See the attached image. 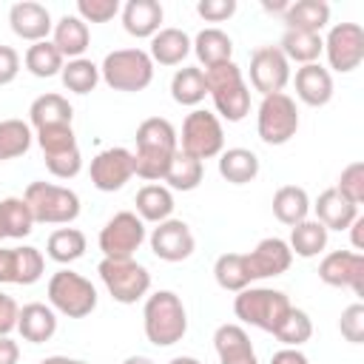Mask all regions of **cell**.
Masks as SVG:
<instances>
[{
    "label": "cell",
    "instance_id": "cell-1",
    "mask_svg": "<svg viewBox=\"0 0 364 364\" xmlns=\"http://www.w3.org/2000/svg\"><path fill=\"white\" fill-rule=\"evenodd\" d=\"M136 151L134 154V176L145 182L165 179V171L179 151V134L165 117H148L136 128Z\"/></svg>",
    "mask_w": 364,
    "mask_h": 364
},
{
    "label": "cell",
    "instance_id": "cell-2",
    "mask_svg": "<svg viewBox=\"0 0 364 364\" xmlns=\"http://www.w3.org/2000/svg\"><path fill=\"white\" fill-rule=\"evenodd\" d=\"M145 338L154 347H171L188 333V310L173 290H156L145 299L142 307Z\"/></svg>",
    "mask_w": 364,
    "mask_h": 364
},
{
    "label": "cell",
    "instance_id": "cell-3",
    "mask_svg": "<svg viewBox=\"0 0 364 364\" xmlns=\"http://www.w3.org/2000/svg\"><path fill=\"white\" fill-rule=\"evenodd\" d=\"M208 94L213 100V108L228 122H242L250 114V88L242 77V68L228 60L213 68H205Z\"/></svg>",
    "mask_w": 364,
    "mask_h": 364
},
{
    "label": "cell",
    "instance_id": "cell-4",
    "mask_svg": "<svg viewBox=\"0 0 364 364\" xmlns=\"http://www.w3.org/2000/svg\"><path fill=\"white\" fill-rule=\"evenodd\" d=\"M100 80L114 91H125V94L145 91L154 80V60L142 48L108 51L100 65Z\"/></svg>",
    "mask_w": 364,
    "mask_h": 364
},
{
    "label": "cell",
    "instance_id": "cell-5",
    "mask_svg": "<svg viewBox=\"0 0 364 364\" xmlns=\"http://www.w3.org/2000/svg\"><path fill=\"white\" fill-rule=\"evenodd\" d=\"M23 199L28 202L31 216L40 225H71L80 216V196L65 185L31 182Z\"/></svg>",
    "mask_w": 364,
    "mask_h": 364
},
{
    "label": "cell",
    "instance_id": "cell-6",
    "mask_svg": "<svg viewBox=\"0 0 364 364\" xmlns=\"http://www.w3.org/2000/svg\"><path fill=\"white\" fill-rule=\"evenodd\" d=\"M46 293H48L51 310L54 313H63L68 318H85L97 307V287L85 276H80V273H74L68 267L57 270L48 279Z\"/></svg>",
    "mask_w": 364,
    "mask_h": 364
},
{
    "label": "cell",
    "instance_id": "cell-7",
    "mask_svg": "<svg viewBox=\"0 0 364 364\" xmlns=\"http://www.w3.org/2000/svg\"><path fill=\"white\" fill-rule=\"evenodd\" d=\"M290 299L282 290L273 287H245L242 293H236L233 299V313L242 324L259 327L264 333H273L276 324L284 318V313L290 310Z\"/></svg>",
    "mask_w": 364,
    "mask_h": 364
},
{
    "label": "cell",
    "instance_id": "cell-8",
    "mask_svg": "<svg viewBox=\"0 0 364 364\" xmlns=\"http://www.w3.org/2000/svg\"><path fill=\"white\" fill-rule=\"evenodd\" d=\"M97 273L111 299L119 304H136L151 290V273L136 259H102Z\"/></svg>",
    "mask_w": 364,
    "mask_h": 364
},
{
    "label": "cell",
    "instance_id": "cell-9",
    "mask_svg": "<svg viewBox=\"0 0 364 364\" xmlns=\"http://www.w3.org/2000/svg\"><path fill=\"white\" fill-rule=\"evenodd\" d=\"M299 131V108L290 94H267L256 111V134L264 145H284Z\"/></svg>",
    "mask_w": 364,
    "mask_h": 364
},
{
    "label": "cell",
    "instance_id": "cell-10",
    "mask_svg": "<svg viewBox=\"0 0 364 364\" xmlns=\"http://www.w3.org/2000/svg\"><path fill=\"white\" fill-rule=\"evenodd\" d=\"M179 151L199 162L219 156L225 151V131H222L219 117L205 108H193L182 122Z\"/></svg>",
    "mask_w": 364,
    "mask_h": 364
},
{
    "label": "cell",
    "instance_id": "cell-11",
    "mask_svg": "<svg viewBox=\"0 0 364 364\" xmlns=\"http://www.w3.org/2000/svg\"><path fill=\"white\" fill-rule=\"evenodd\" d=\"M97 242L102 259H134V253L145 242V222L134 210H119L102 225Z\"/></svg>",
    "mask_w": 364,
    "mask_h": 364
},
{
    "label": "cell",
    "instance_id": "cell-12",
    "mask_svg": "<svg viewBox=\"0 0 364 364\" xmlns=\"http://www.w3.org/2000/svg\"><path fill=\"white\" fill-rule=\"evenodd\" d=\"M324 54L333 71H355L364 60V28L358 23H336L324 37Z\"/></svg>",
    "mask_w": 364,
    "mask_h": 364
},
{
    "label": "cell",
    "instance_id": "cell-13",
    "mask_svg": "<svg viewBox=\"0 0 364 364\" xmlns=\"http://www.w3.org/2000/svg\"><path fill=\"white\" fill-rule=\"evenodd\" d=\"M287 82H290V63L279 51V46H259L250 54V85L262 97H267V94H282Z\"/></svg>",
    "mask_w": 364,
    "mask_h": 364
},
{
    "label": "cell",
    "instance_id": "cell-14",
    "mask_svg": "<svg viewBox=\"0 0 364 364\" xmlns=\"http://www.w3.org/2000/svg\"><path fill=\"white\" fill-rule=\"evenodd\" d=\"M318 279L330 287H347L355 296H364V253L330 250L318 262Z\"/></svg>",
    "mask_w": 364,
    "mask_h": 364
},
{
    "label": "cell",
    "instance_id": "cell-15",
    "mask_svg": "<svg viewBox=\"0 0 364 364\" xmlns=\"http://www.w3.org/2000/svg\"><path fill=\"white\" fill-rule=\"evenodd\" d=\"M131 176H134V154L122 145L105 148L91 159V185L102 193H114L125 188Z\"/></svg>",
    "mask_w": 364,
    "mask_h": 364
},
{
    "label": "cell",
    "instance_id": "cell-16",
    "mask_svg": "<svg viewBox=\"0 0 364 364\" xmlns=\"http://www.w3.org/2000/svg\"><path fill=\"white\" fill-rule=\"evenodd\" d=\"M148 242H151L154 256L162 259V262H171V264L173 262H185L193 253V247H196V239H193L188 222H182V219H165V222H159L151 230V239Z\"/></svg>",
    "mask_w": 364,
    "mask_h": 364
},
{
    "label": "cell",
    "instance_id": "cell-17",
    "mask_svg": "<svg viewBox=\"0 0 364 364\" xmlns=\"http://www.w3.org/2000/svg\"><path fill=\"white\" fill-rule=\"evenodd\" d=\"M9 26L11 31L26 40V43H43L48 40L54 23H51V11L43 6V3H34V0H20L9 9Z\"/></svg>",
    "mask_w": 364,
    "mask_h": 364
},
{
    "label": "cell",
    "instance_id": "cell-18",
    "mask_svg": "<svg viewBox=\"0 0 364 364\" xmlns=\"http://www.w3.org/2000/svg\"><path fill=\"white\" fill-rule=\"evenodd\" d=\"M293 262L290 245L279 236H267L262 239L250 253H247V264H250V276L256 279H270V276H282Z\"/></svg>",
    "mask_w": 364,
    "mask_h": 364
},
{
    "label": "cell",
    "instance_id": "cell-19",
    "mask_svg": "<svg viewBox=\"0 0 364 364\" xmlns=\"http://www.w3.org/2000/svg\"><path fill=\"white\" fill-rule=\"evenodd\" d=\"M213 350L219 364H259L250 336L242 324H219L213 333Z\"/></svg>",
    "mask_w": 364,
    "mask_h": 364
},
{
    "label": "cell",
    "instance_id": "cell-20",
    "mask_svg": "<svg viewBox=\"0 0 364 364\" xmlns=\"http://www.w3.org/2000/svg\"><path fill=\"white\" fill-rule=\"evenodd\" d=\"M293 82H296V97L310 108H321L333 100V74L318 63L296 68Z\"/></svg>",
    "mask_w": 364,
    "mask_h": 364
},
{
    "label": "cell",
    "instance_id": "cell-21",
    "mask_svg": "<svg viewBox=\"0 0 364 364\" xmlns=\"http://www.w3.org/2000/svg\"><path fill=\"white\" fill-rule=\"evenodd\" d=\"M162 17L159 0H128L122 6V28L136 40H151L162 28Z\"/></svg>",
    "mask_w": 364,
    "mask_h": 364
},
{
    "label": "cell",
    "instance_id": "cell-22",
    "mask_svg": "<svg viewBox=\"0 0 364 364\" xmlns=\"http://www.w3.org/2000/svg\"><path fill=\"white\" fill-rule=\"evenodd\" d=\"M17 333L23 336V341H31V344L48 341V338L57 333V313L51 310V304L28 301V304L20 307Z\"/></svg>",
    "mask_w": 364,
    "mask_h": 364
},
{
    "label": "cell",
    "instance_id": "cell-23",
    "mask_svg": "<svg viewBox=\"0 0 364 364\" xmlns=\"http://www.w3.org/2000/svg\"><path fill=\"white\" fill-rule=\"evenodd\" d=\"M51 43L63 54V60L65 57L68 60H77V57L85 54L88 43H91V31H88V26L77 14H63L54 23V28H51Z\"/></svg>",
    "mask_w": 364,
    "mask_h": 364
},
{
    "label": "cell",
    "instance_id": "cell-24",
    "mask_svg": "<svg viewBox=\"0 0 364 364\" xmlns=\"http://www.w3.org/2000/svg\"><path fill=\"white\" fill-rule=\"evenodd\" d=\"M316 210V222H321L327 230H347L353 225V219L358 216V208L353 202H347L336 188H327L318 193L316 205H310Z\"/></svg>",
    "mask_w": 364,
    "mask_h": 364
},
{
    "label": "cell",
    "instance_id": "cell-25",
    "mask_svg": "<svg viewBox=\"0 0 364 364\" xmlns=\"http://www.w3.org/2000/svg\"><path fill=\"white\" fill-rule=\"evenodd\" d=\"M74 119V108L63 94H40L31 105H28V122L34 125V131L40 128H54V125H71Z\"/></svg>",
    "mask_w": 364,
    "mask_h": 364
},
{
    "label": "cell",
    "instance_id": "cell-26",
    "mask_svg": "<svg viewBox=\"0 0 364 364\" xmlns=\"http://www.w3.org/2000/svg\"><path fill=\"white\" fill-rule=\"evenodd\" d=\"M191 51L196 54V60L205 65V68H213L219 63H228L233 60V40L216 28V26H208L202 28L193 40H191Z\"/></svg>",
    "mask_w": 364,
    "mask_h": 364
},
{
    "label": "cell",
    "instance_id": "cell-27",
    "mask_svg": "<svg viewBox=\"0 0 364 364\" xmlns=\"http://www.w3.org/2000/svg\"><path fill=\"white\" fill-rule=\"evenodd\" d=\"M134 205H136V216H139L142 222L159 225V222L171 219V213H173V193H171V188H165V185L148 182V185H142V188L136 191Z\"/></svg>",
    "mask_w": 364,
    "mask_h": 364
},
{
    "label": "cell",
    "instance_id": "cell-28",
    "mask_svg": "<svg viewBox=\"0 0 364 364\" xmlns=\"http://www.w3.org/2000/svg\"><path fill=\"white\" fill-rule=\"evenodd\" d=\"M279 51L287 57V63H301L310 65L321 57L324 51V37L316 31H301V28H284L282 40H279Z\"/></svg>",
    "mask_w": 364,
    "mask_h": 364
},
{
    "label": "cell",
    "instance_id": "cell-29",
    "mask_svg": "<svg viewBox=\"0 0 364 364\" xmlns=\"http://www.w3.org/2000/svg\"><path fill=\"white\" fill-rule=\"evenodd\" d=\"M188 54H191V37L182 28H159L151 37L148 57L159 65H182Z\"/></svg>",
    "mask_w": 364,
    "mask_h": 364
},
{
    "label": "cell",
    "instance_id": "cell-30",
    "mask_svg": "<svg viewBox=\"0 0 364 364\" xmlns=\"http://www.w3.org/2000/svg\"><path fill=\"white\" fill-rule=\"evenodd\" d=\"M219 176L230 185H247L259 176V156L250 148H225L219 154Z\"/></svg>",
    "mask_w": 364,
    "mask_h": 364
},
{
    "label": "cell",
    "instance_id": "cell-31",
    "mask_svg": "<svg viewBox=\"0 0 364 364\" xmlns=\"http://www.w3.org/2000/svg\"><path fill=\"white\" fill-rule=\"evenodd\" d=\"M273 216L282 222V225H299L304 219H310V196L304 188L299 185H282L276 193H273Z\"/></svg>",
    "mask_w": 364,
    "mask_h": 364
},
{
    "label": "cell",
    "instance_id": "cell-32",
    "mask_svg": "<svg viewBox=\"0 0 364 364\" xmlns=\"http://www.w3.org/2000/svg\"><path fill=\"white\" fill-rule=\"evenodd\" d=\"M171 97L179 105L196 108L205 97H208V80L205 71L199 65H182L176 68V74L171 77Z\"/></svg>",
    "mask_w": 364,
    "mask_h": 364
},
{
    "label": "cell",
    "instance_id": "cell-33",
    "mask_svg": "<svg viewBox=\"0 0 364 364\" xmlns=\"http://www.w3.org/2000/svg\"><path fill=\"white\" fill-rule=\"evenodd\" d=\"M213 279L222 290H230V293H242L245 287H250L253 276H250L247 253H222L213 262Z\"/></svg>",
    "mask_w": 364,
    "mask_h": 364
},
{
    "label": "cell",
    "instance_id": "cell-34",
    "mask_svg": "<svg viewBox=\"0 0 364 364\" xmlns=\"http://www.w3.org/2000/svg\"><path fill=\"white\" fill-rule=\"evenodd\" d=\"M284 23H287V28H301V31L321 34V28L330 23V6L324 0H296V3H287Z\"/></svg>",
    "mask_w": 364,
    "mask_h": 364
},
{
    "label": "cell",
    "instance_id": "cell-35",
    "mask_svg": "<svg viewBox=\"0 0 364 364\" xmlns=\"http://www.w3.org/2000/svg\"><path fill=\"white\" fill-rule=\"evenodd\" d=\"M327 236H330V230L321 222L304 219V222L290 228V242L287 245H290V253H296L301 259H313L327 247Z\"/></svg>",
    "mask_w": 364,
    "mask_h": 364
},
{
    "label": "cell",
    "instance_id": "cell-36",
    "mask_svg": "<svg viewBox=\"0 0 364 364\" xmlns=\"http://www.w3.org/2000/svg\"><path fill=\"white\" fill-rule=\"evenodd\" d=\"M85 245L88 242H85V233L82 230H77V228H57L48 236V242H46V253L57 264H71V262L82 259Z\"/></svg>",
    "mask_w": 364,
    "mask_h": 364
},
{
    "label": "cell",
    "instance_id": "cell-37",
    "mask_svg": "<svg viewBox=\"0 0 364 364\" xmlns=\"http://www.w3.org/2000/svg\"><path fill=\"white\" fill-rule=\"evenodd\" d=\"M202 176H205V165L199 159L176 151L173 159H171V165H168V171H165V179L162 182H168L165 188L185 193V191H196L199 182H202Z\"/></svg>",
    "mask_w": 364,
    "mask_h": 364
},
{
    "label": "cell",
    "instance_id": "cell-38",
    "mask_svg": "<svg viewBox=\"0 0 364 364\" xmlns=\"http://www.w3.org/2000/svg\"><path fill=\"white\" fill-rule=\"evenodd\" d=\"M23 63H26L28 74H34V77H40V80L57 77V74L63 71V65H65L63 54L54 48V43H51V40L31 43V46L26 48V54H23Z\"/></svg>",
    "mask_w": 364,
    "mask_h": 364
},
{
    "label": "cell",
    "instance_id": "cell-39",
    "mask_svg": "<svg viewBox=\"0 0 364 364\" xmlns=\"http://www.w3.org/2000/svg\"><path fill=\"white\" fill-rule=\"evenodd\" d=\"M0 213H3V230L6 239H26L34 230V216L31 208L23 196H6L0 199Z\"/></svg>",
    "mask_w": 364,
    "mask_h": 364
},
{
    "label": "cell",
    "instance_id": "cell-40",
    "mask_svg": "<svg viewBox=\"0 0 364 364\" xmlns=\"http://www.w3.org/2000/svg\"><path fill=\"white\" fill-rule=\"evenodd\" d=\"M60 80L71 94H91L97 88V82H100V65L91 63L88 57L68 60L63 65V71H60Z\"/></svg>",
    "mask_w": 364,
    "mask_h": 364
},
{
    "label": "cell",
    "instance_id": "cell-41",
    "mask_svg": "<svg viewBox=\"0 0 364 364\" xmlns=\"http://www.w3.org/2000/svg\"><path fill=\"white\" fill-rule=\"evenodd\" d=\"M31 125L23 119H0V162L17 159L31 148Z\"/></svg>",
    "mask_w": 364,
    "mask_h": 364
},
{
    "label": "cell",
    "instance_id": "cell-42",
    "mask_svg": "<svg viewBox=\"0 0 364 364\" xmlns=\"http://www.w3.org/2000/svg\"><path fill=\"white\" fill-rule=\"evenodd\" d=\"M273 336H276L284 347H301V344L310 341V336H313V321H310V316H307L304 310L290 307V310L284 313V318L276 324Z\"/></svg>",
    "mask_w": 364,
    "mask_h": 364
},
{
    "label": "cell",
    "instance_id": "cell-43",
    "mask_svg": "<svg viewBox=\"0 0 364 364\" xmlns=\"http://www.w3.org/2000/svg\"><path fill=\"white\" fill-rule=\"evenodd\" d=\"M46 270V259L37 247L31 245H23V247H14V284H34L40 282Z\"/></svg>",
    "mask_w": 364,
    "mask_h": 364
},
{
    "label": "cell",
    "instance_id": "cell-44",
    "mask_svg": "<svg viewBox=\"0 0 364 364\" xmlns=\"http://www.w3.org/2000/svg\"><path fill=\"white\" fill-rule=\"evenodd\" d=\"M37 145L43 151V156H54L63 151L77 148V136L71 125H54V128H40L37 131Z\"/></svg>",
    "mask_w": 364,
    "mask_h": 364
},
{
    "label": "cell",
    "instance_id": "cell-45",
    "mask_svg": "<svg viewBox=\"0 0 364 364\" xmlns=\"http://www.w3.org/2000/svg\"><path fill=\"white\" fill-rule=\"evenodd\" d=\"M336 191L353 202L355 208L364 202V162H350L341 173H338V182H336Z\"/></svg>",
    "mask_w": 364,
    "mask_h": 364
},
{
    "label": "cell",
    "instance_id": "cell-46",
    "mask_svg": "<svg viewBox=\"0 0 364 364\" xmlns=\"http://www.w3.org/2000/svg\"><path fill=\"white\" fill-rule=\"evenodd\" d=\"M119 14V0H77V17L88 23H108Z\"/></svg>",
    "mask_w": 364,
    "mask_h": 364
},
{
    "label": "cell",
    "instance_id": "cell-47",
    "mask_svg": "<svg viewBox=\"0 0 364 364\" xmlns=\"http://www.w3.org/2000/svg\"><path fill=\"white\" fill-rule=\"evenodd\" d=\"M43 159H46L48 173L57 176V179H74L82 171V154H80V148H71V151H63V154H54V156H43Z\"/></svg>",
    "mask_w": 364,
    "mask_h": 364
},
{
    "label": "cell",
    "instance_id": "cell-48",
    "mask_svg": "<svg viewBox=\"0 0 364 364\" xmlns=\"http://www.w3.org/2000/svg\"><path fill=\"white\" fill-rule=\"evenodd\" d=\"M338 330L350 344H361L364 341V304L361 301L344 307V313L338 318Z\"/></svg>",
    "mask_w": 364,
    "mask_h": 364
},
{
    "label": "cell",
    "instance_id": "cell-49",
    "mask_svg": "<svg viewBox=\"0 0 364 364\" xmlns=\"http://www.w3.org/2000/svg\"><path fill=\"white\" fill-rule=\"evenodd\" d=\"M196 14L205 23H225L236 14V0H199Z\"/></svg>",
    "mask_w": 364,
    "mask_h": 364
},
{
    "label": "cell",
    "instance_id": "cell-50",
    "mask_svg": "<svg viewBox=\"0 0 364 364\" xmlns=\"http://www.w3.org/2000/svg\"><path fill=\"white\" fill-rule=\"evenodd\" d=\"M20 74V54L11 46H0V85L14 82Z\"/></svg>",
    "mask_w": 364,
    "mask_h": 364
},
{
    "label": "cell",
    "instance_id": "cell-51",
    "mask_svg": "<svg viewBox=\"0 0 364 364\" xmlns=\"http://www.w3.org/2000/svg\"><path fill=\"white\" fill-rule=\"evenodd\" d=\"M17 316H20L17 301L0 290V336H11V330H17Z\"/></svg>",
    "mask_w": 364,
    "mask_h": 364
},
{
    "label": "cell",
    "instance_id": "cell-52",
    "mask_svg": "<svg viewBox=\"0 0 364 364\" xmlns=\"http://www.w3.org/2000/svg\"><path fill=\"white\" fill-rule=\"evenodd\" d=\"M0 284H14V247H0Z\"/></svg>",
    "mask_w": 364,
    "mask_h": 364
},
{
    "label": "cell",
    "instance_id": "cell-53",
    "mask_svg": "<svg viewBox=\"0 0 364 364\" xmlns=\"http://www.w3.org/2000/svg\"><path fill=\"white\" fill-rule=\"evenodd\" d=\"M270 364H310V361L299 347H282L279 353L270 355Z\"/></svg>",
    "mask_w": 364,
    "mask_h": 364
},
{
    "label": "cell",
    "instance_id": "cell-54",
    "mask_svg": "<svg viewBox=\"0 0 364 364\" xmlns=\"http://www.w3.org/2000/svg\"><path fill=\"white\" fill-rule=\"evenodd\" d=\"M20 347L11 336H0V364H17Z\"/></svg>",
    "mask_w": 364,
    "mask_h": 364
},
{
    "label": "cell",
    "instance_id": "cell-55",
    "mask_svg": "<svg viewBox=\"0 0 364 364\" xmlns=\"http://www.w3.org/2000/svg\"><path fill=\"white\" fill-rule=\"evenodd\" d=\"M347 230H350V239H353V247H355V253H361V250H364V216L358 213Z\"/></svg>",
    "mask_w": 364,
    "mask_h": 364
},
{
    "label": "cell",
    "instance_id": "cell-56",
    "mask_svg": "<svg viewBox=\"0 0 364 364\" xmlns=\"http://www.w3.org/2000/svg\"><path fill=\"white\" fill-rule=\"evenodd\" d=\"M40 364H88V361H82V358H68V355H48V358H43Z\"/></svg>",
    "mask_w": 364,
    "mask_h": 364
},
{
    "label": "cell",
    "instance_id": "cell-57",
    "mask_svg": "<svg viewBox=\"0 0 364 364\" xmlns=\"http://www.w3.org/2000/svg\"><path fill=\"white\" fill-rule=\"evenodd\" d=\"M168 364H202V361L193 358V355H176V358H171Z\"/></svg>",
    "mask_w": 364,
    "mask_h": 364
},
{
    "label": "cell",
    "instance_id": "cell-58",
    "mask_svg": "<svg viewBox=\"0 0 364 364\" xmlns=\"http://www.w3.org/2000/svg\"><path fill=\"white\" fill-rule=\"evenodd\" d=\"M122 364H154V361H151L148 355H128Z\"/></svg>",
    "mask_w": 364,
    "mask_h": 364
},
{
    "label": "cell",
    "instance_id": "cell-59",
    "mask_svg": "<svg viewBox=\"0 0 364 364\" xmlns=\"http://www.w3.org/2000/svg\"><path fill=\"white\" fill-rule=\"evenodd\" d=\"M0 239H6V230H3V213H0Z\"/></svg>",
    "mask_w": 364,
    "mask_h": 364
}]
</instances>
